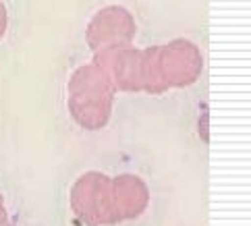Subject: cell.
Segmentation results:
<instances>
[{"label":"cell","instance_id":"8992f818","mask_svg":"<svg viewBox=\"0 0 251 226\" xmlns=\"http://www.w3.org/2000/svg\"><path fill=\"white\" fill-rule=\"evenodd\" d=\"M114 189V203H116V216L121 220H133L146 212L150 193L146 183L135 175H119L112 178Z\"/></svg>","mask_w":251,"mask_h":226},{"label":"cell","instance_id":"7a4b0ae2","mask_svg":"<svg viewBox=\"0 0 251 226\" xmlns=\"http://www.w3.org/2000/svg\"><path fill=\"white\" fill-rule=\"evenodd\" d=\"M116 89L94 62L79 67L69 81V112L85 129H102L110 121Z\"/></svg>","mask_w":251,"mask_h":226},{"label":"cell","instance_id":"277c9868","mask_svg":"<svg viewBox=\"0 0 251 226\" xmlns=\"http://www.w3.org/2000/svg\"><path fill=\"white\" fill-rule=\"evenodd\" d=\"M94 65L108 77L114 89L139 92L141 89V50L131 44H119L96 52Z\"/></svg>","mask_w":251,"mask_h":226},{"label":"cell","instance_id":"ba28073f","mask_svg":"<svg viewBox=\"0 0 251 226\" xmlns=\"http://www.w3.org/2000/svg\"><path fill=\"white\" fill-rule=\"evenodd\" d=\"M6 218H8V214H6V207H4V201H2V195H0V226H8Z\"/></svg>","mask_w":251,"mask_h":226},{"label":"cell","instance_id":"9c48e42d","mask_svg":"<svg viewBox=\"0 0 251 226\" xmlns=\"http://www.w3.org/2000/svg\"><path fill=\"white\" fill-rule=\"evenodd\" d=\"M8 226H11V224H8Z\"/></svg>","mask_w":251,"mask_h":226},{"label":"cell","instance_id":"5b68a950","mask_svg":"<svg viewBox=\"0 0 251 226\" xmlns=\"http://www.w3.org/2000/svg\"><path fill=\"white\" fill-rule=\"evenodd\" d=\"M135 21H133L131 13L123 6H106L98 11L96 17L87 25L85 38L89 48L94 52L108 48V46H119V44H131L135 38Z\"/></svg>","mask_w":251,"mask_h":226},{"label":"cell","instance_id":"6da1fadb","mask_svg":"<svg viewBox=\"0 0 251 226\" xmlns=\"http://www.w3.org/2000/svg\"><path fill=\"white\" fill-rule=\"evenodd\" d=\"M201 54L189 40H173L141 52V89L162 94L170 87L191 85L201 73Z\"/></svg>","mask_w":251,"mask_h":226},{"label":"cell","instance_id":"52a82bcc","mask_svg":"<svg viewBox=\"0 0 251 226\" xmlns=\"http://www.w3.org/2000/svg\"><path fill=\"white\" fill-rule=\"evenodd\" d=\"M6 23H8V15H6V6L0 2V38L4 35L6 31Z\"/></svg>","mask_w":251,"mask_h":226},{"label":"cell","instance_id":"3957f363","mask_svg":"<svg viewBox=\"0 0 251 226\" xmlns=\"http://www.w3.org/2000/svg\"><path fill=\"white\" fill-rule=\"evenodd\" d=\"M71 205L83 224H114L119 222L114 203L112 180L102 173H85L71 191Z\"/></svg>","mask_w":251,"mask_h":226}]
</instances>
